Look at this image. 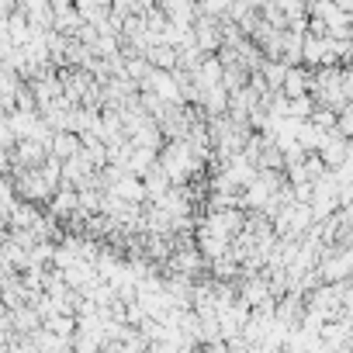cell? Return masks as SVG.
I'll use <instances>...</instances> for the list:
<instances>
[{"label":"cell","mask_w":353,"mask_h":353,"mask_svg":"<svg viewBox=\"0 0 353 353\" xmlns=\"http://www.w3.org/2000/svg\"><path fill=\"white\" fill-rule=\"evenodd\" d=\"M288 70H291V66H288L284 59H267V63L260 66V77L267 80V87H270V90H281V87H284V80H288Z\"/></svg>","instance_id":"8992f818"},{"label":"cell","mask_w":353,"mask_h":353,"mask_svg":"<svg viewBox=\"0 0 353 353\" xmlns=\"http://www.w3.org/2000/svg\"><path fill=\"white\" fill-rule=\"evenodd\" d=\"M336 132H339V135H346V139L353 142V101H350V104H346V108L339 111V121H336Z\"/></svg>","instance_id":"52a82bcc"},{"label":"cell","mask_w":353,"mask_h":353,"mask_svg":"<svg viewBox=\"0 0 353 353\" xmlns=\"http://www.w3.org/2000/svg\"><path fill=\"white\" fill-rule=\"evenodd\" d=\"M46 212H49L56 222H77V215H80V191L70 188V184H63V188L56 191V198L46 205Z\"/></svg>","instance_id":"6da1fadb"},{"label":"cell","mask_w":353,"mask_h":353,"mask_svg":"<svg viewBox=\"0 0 353 353\" xmlns=\"http://www.w3.org/2000/svg\"><path fill=\"white\" fill-rule=\"evenodd\" d=\"M350 139L346 135H339V132H329L325 139H322V145H319V159L329 166V170H339L343 163H346V156H350Z\"/></svg>","instance_id":"7a4b0ae2"},{"label":"cell","mask_w":353,"mask_h":353,"mask_svg":"<svg viewBox=\"0 0 353 353\" xmlns=\"http://www.w3.org/2000/svg\"><path fill=\"white\" fill-rule=\"evenodd\" d=\"M312 80H315V70H312V66H291L281 90H284L288 97H308V94H312Z\"/></svg>","instance_id":"3957f363"},{"label":"cell","mask_w":353,"mask_h":353,"mask_svg":"<svg viewBox=\"0 0 353 353\" xmlns=\"http://www.w3.org/2000/svg\"><path fill=\"white\" fill-rule=\"evenodd\" d=\"M194 80H198V87H201V90L222 87V83H225V63H222L219 56H208V59H205V63L198 66Z\"/></svg>","instance_id":"5b68a950"},{"label":"cell","mask_w":353,"mask_h":353,"mask_svg":"<svg viewBox=\"0 0 353 353\" xmlns=\"http://www.w3.org/2000/svg\"><path fill=\"white\" fill-rule=\"evenodd\" d=\"M80 149H83V135H77V132H70V128H63V132H56L52 135V142H49V152L56 156V159H73V156H80Z\"/></svg>","instance_id":"277c9868"}]
</instances>
